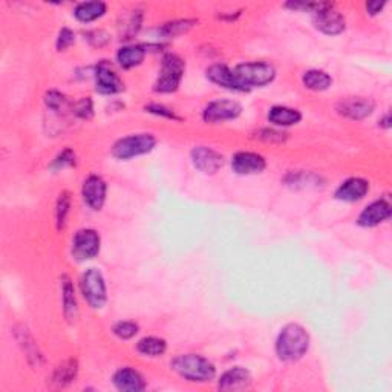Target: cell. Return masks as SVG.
<instances>
[{"label": "cell", "instance_id": "obj_1", "mask_svg": "<svg viewBox=\"0 0 392 392\" xmlns=\"http://www.w3.org/2000/svg\"><path fill=\"white\" fill-rule=\"evenodd\" d=\"M309 348V334L299 324L285 325L276 339V354L282 362H296Z\"/></svg>", "mask_w": 392, "mask_h": 392}, {"label": "cell", "instance_id": "obj_2", "mask_svg": "<svg viewBox=\"0 0 392 392\" xmlns=\"http://www.w3.org/2000/svg\"><path fill=\"white\" fill-rule=\"evenodd\" d=\"M170 366L184 380L198 381V383L213 380L216 374L215 365L200 354H181L172 360Z\"/></svg>", "mask_w": 392, "mask_h": 392}, {"label": "cell", "instance_id": "obj_3", "mask_svg": "<svg viewBox=\"0 0 392 392\" xmlns=\"http://www.w3.org/2000/svg\"><path fill=\"white\" fill-rule=\"evenodd\" d=\"M233 72L245 91L270 85L276 77L274 66L267 61H247L236 66Z\"/></svg>", "mask_w": 392, "mask_h": 392}, {"label": "cell", "instance_id": "obj_4", "mask_svg": "<svg viewBox=\"0 0 392 392\" xmlns=\"http://www.w3.org/2000/svg\"><path fill=\"white\" fill-rule=\"evenodd\" d=\"M185 72L184 60L177 54H166L163 57L160 76L155 81L153 91L160 94H172L181 85Z\"/></svg>", "mask_w": 392, "mask_h": 392}, {"label": "cell", "instance_id": "obj_5", "mask_svg": "<svg viewBox=\"0 0 392 392\" xmlns=\"http://www.w3.org/2000/svg\"><path fill=\"white\" fill-rule=\"evenodd\" d=\"M155 146H157V138L150 133H133L113 143L112 155L117 160H130L152 152Z\"/></svg>", "mask_w": 392, "mask_h": 392}, {"label": "cell", "instance_id": "obj_6", "mask_svg": "<svg viewBox=\"0 0 392 392\" xmlns=\"http://www.w3.org/2000/svg\"><path fill=\"white\" fill-rule=\"evenodd\" d=\"M81 293H83L85 301L96 309H100L108 302V288L105 276L101 274L98 268H89L81 276L80 281Z\"/></svg>", "mask_w": 392, "mask_h": 392}, {"label": "cell", "instance_id": "obj_7", "mask_svg": "<svg viewBox=\"0 0 392 392\" xmlns=\"http://www.w3.org/2000/svg\"><path fill=\"white\" fill-rule=\"evenodd\" d=\"M313 24L328 36H337L345 31V17L337 11L333 4H319L313 11Z\"/></svg>", "mask_w": 392, "mask_h": 392}, {"label": "cell", "instance_id": "obj_8", "mask_svg": "<svg viewBox=\"0 0 392 392\" xmlns=\"http://www.w3.org/2000/svg\"><path fill=\"white\" fill-rule=\"evenodd\" d=\"M101 238L94 229H81L72 239V254L77 261H89L100 253Z\"/></svg>", "mask_w": 392, "mask_h": 392}, {"label": "cell", "instance_id": "obj_9", "mask_svg": "<svg viewBox=\"0 0 392 392\" xmlns=\"http://www.w3.org/2000/svg\"><path fill=\"white\" fill-rule=\"evenodd\" d=\"M96 89L103 96L120 94L121 91H125L123 80L106 60L100 61L96 68Z\"/></svg>", "mask_w": 392, "mask_h": 392}, {"label": "cell", "instance_id": "obj_10", "mask_svg": "<svg viewBox=\"0 0 392 392\" xmlns=\"http://www.w3.org/2000/svg\"><path fill=\"white\" fill-rule=\"evenodd\" d=\"M242 113V106L233 100H216L209 103L202 110V120L205 123H221L236 120Z\"/></svg>", "mask_w": 392, "mask_h": 392}, {"label": "cell", "instance_id": "obj_11", "mask_svg": "<svg viewBox=\"0 0 392 392\" xmlns=\"http://www.w3.org/2000/svg\"><path fill=\"white\" fill-rule=\"evenodd\" d=\"M106 193H108L106 181L101 177H98V175H91V177L85 180L83 187H81L83 201L92 210L103 209V205L106 202Z\"/></svg>", "mask_w": 392, "mask_h": 392}, {"label": "cell", "instance_id": "obj_12", "mask_svg": "<svg viewBox=\"0 0 392 392\" xmlns=\"http://www.w3.org/2000/svg\"><path fill=\"white\" fill-rule=\"evenodd\" d=\"M337 112L349 120H363L376 109V103L363 97H349L337 103Z\"/></svg>", "mask_w": 392, "mask_h": 392}, {"label": "cell", "instance_id": "obj_13", "mask_svg": "<svg viewBox=\"0 0 392 392\" xmlns=\"http://www.w3.org/2000/svg\"><path fill=\"white\" fill-rule=\"evenodd\" d=\"M190 157H192L193 166L205 175L216 173L224 164V158L220 152L205 146L193 148L190 152Z\"/></svg>", "mask_w": 392, "mask_h": 392}, {"label": "cell", "instance_id": "obj_14", "mask_svg": "<svg viewBox=\"0 0 392 392\" xmlns=\"http://www.w3.org/2000/svg\"><path fill=\"white\" fill-rule=\"evenodd\" d=\"M391 215H392V205L389 198H381L366 205V207L362 210V213L359 215L357 222L362 227H376L389 220Z\"/></svg>", "mask_w": 392, "mask_h": 392}, {"label": "cell", "instance_id": "obj_15", "mask_svg": "<svg viewBox=\"0 0 392 392\" xmlns=\"http://www.w3.org/2000/svg\"><path fill=\"white\" fill-rule=\"evenodd\" d=\"M265 158L254 152H238L232 158V169L238 175H256L265 170Z\"/></svg>", "mask_w": 392, "mask_h": 392}, {"label": "cell", "instance_id": "obj_16", "mask_svg": "<svg viewBox=\"0 0 392 392\" xmlns=\"http://www.w3.org/2000/svg\"><path fill=\"white\" fill-rule=\"evenodd\" d=\"M369 192V182L365 178H359L353 177L344 181L336 189V200L339 201H345V202H356L363 200L366 193Z\"/></svg>", "mask_w": 392, "mask_h": 392}, {"label": "cell", "instance_id": "obj_17", "mask_svg": "<svg viewBox=\"0 0 392 392\" xmlns=\"http://www.w3.org/2000/svg\"><path fill=\"white\" fill-rule=\"evenodd\" d=\"M16 339H17L20 348L24 349V353L28 359V362L31 363V366H34V368L42 366L45 362L43 354H42V351H40L38 345L36 344L33 334L29 333V329L24 325L17 326L16 328Z\"/></svg>", "mask_w": 392, "mask_h": 392}, {"label": "cell", "instance_id": "obj_18", "mask_svg": "<svg viewBox=\"0 0 392 392\" xmlns=\"http://www.w3.org/2000/svg\"><path fill=\"white\" fill-rule=\"evenodd\" d=\"M207 78L212 81V83L218 85L227 91H233V92H245L244 86L239 83L238 78H236L234 72L225 65L216 63L212 65L207 69Z\"/></svg>", "mask_w": 392, "mask_h": 392}, {"label": "cell", "instance_id": "obj_19", "mask_svg": "<svg viewBox=\"0 0 392 392\" xmlns=\"http://www.w3.org/2000/svg\"><path fill=\"white\" fill-rule=\"evenodd\" d=\"M113 385L121 392H140L146 388V381L138 371L132 368H121L113 374Z\"/></svg>", "mask_w": 392, "mask_h": 392}, {"label": "cell", "instance_id": "obj_20", "mask_svg": "<svg viewBox=\"0 0 392 392\" xmlns=\"http://www.w3.org/2000/svg\"><path fill=\"white\" fill-rule=\"evenodd\" d=\"M252 385V374L245 368L234 366L221 376L220 389L222 391H241Z\"/></svg>", "mask_w": 392, "mask_h": 392}, {"label": "cell", "instance_id": "obj_21", "mask_svg": "<svg viewBox=\"0 0 392 392\" xmlns=\"http://www.w3.org/2000/svg\"><path fill=\"white\" fill-rule=\"evenodd\" d=\"M61 302H63V313L68 319V322H76V319L78 316L76 288L71 281V277L66 274L61 276Z\"/></svg>", "mask_w": 392, "mask_h": 392}, {"label": "cell", "instance_id": "obj_22", "mask_svg": "<svg viewBox=\"0 0 392 392\" xmlns=\"http://www.w3.org/2000/svg\"><path fill=\"white\" fill-rule=\"evenodd\" d=\"M78 376V362L76 359H68L65 362L57 365L53 377H51V385L53 388H66Z\"/></svg>", "mask_w": 392, "mask_h": 392}, {"label": "cell", "instance_id": "obj_23", "mask_svg": "<svg viewBox=\"0 0 392 392\" xmlns=\"http://www.w3.org/2000/svg\"><path fill=\"white\" fill-rule=\"evenodd\" d=\"M268 121L274 126H294L299 121L302 120V113L299 112L294 108H288V106H273L270 110H268L267 115Z\"/></svg>", "mask_w": 392, "mask_h": 392}, {"label": "cell", "instance_id": "obj_24", "mask_svg": "<svg viewBox=\"0 0 392 392\" xmlns=\"http://www.w3.org/2000/svg\"><path fill=\"white\" fill-rule=\"evenodd\" d=\"M144 57H146V49L140 45L123 46L117 53V61L123 69H132L140 66Z\"/></svg>", "mask_w": 392, "mask_h": 392}, {"label": "cell", "instance_id": "obj_25", "mask_svg": "<svg viewBox=\"0 0 392 392\" xmlns=\"http://www.w3.org/2000/svg\"><path fill=\"white\" fill-rule=\"evenodd\" d=\"M106 9L108 6L105 2H81L76 6L74 16L81 24H91L105 16Z\"/></svg>", "mask_w": 392, "mask_h": 392}, {"label": "cell", "instance_id": "obj_26", "mask_svg": "<svg viewBox=\"0 0 392 392\" xmlns=\"http://www.w3.org/2000/svg\"><path fill=\"white\" fill-rule=\"evenodd\" d=\"M302 83L306 89H311L316 92H322L331 88L333 78L325 71L321 69H309L302 76Z\"/></svg>", "mask_w": 392, "mask_h": 392}, {"label": "cell", "instance_id": "obj_27", "mask_svg": "<svg viewBox=\"0 0 392 392\" xmlns=\"http://www.w3.org/2000/svg\"><path fill=\"white\" fill-rule=\"evenodd\" d=\"M166 349H167L166 340L160 337H153V336L144 337L137 344L138 353L148 357H160L166 353Z\"/></svg>", "mask_w": 392, "mask_h": 392}, {"label": "cell", "instance_id": "obj_28", "mask_svg": "<svg viewBox=\"0 0 392 392\" xmlns=\"http://www.w3.org/2000/svg\"><path fill=\"white\" fill-rule=\"evenodd\" d=\"M196 25L195 19H178L172 20V22L164 24L160 29V33L164 37H177L181 34H185L189 29H192Z\"/></svg>", "mask_w": 392, "mask_h": 392}, {"label": "cell", "instance_id": "obj_29", "mask_svg": "<svg viewBox=\"0 0 392 392\" xmlns=\"http://www.w3.org/2000/svg\"><path fill=\"white\" fill-rule=\"evenodd\" d=\"M71 193L69 192H61L58 195L57 205H56V222H57V229L63 230L66 221H68V215L71 212Z\"/></svg>", "mask_w": 392, "mask_h": 392}, {"label": "cell", "instance_id": "obj_30", "mask_svg": "<svg viewBox=\"0 0 392 392\" xmlns=\"http://www.w3.org/2000/svg\"><path fill=\"white\" fill-rule=\"evenodd\" d=\"M76 161H77L76 152L72 149H65V150H61L57 155V157L54 158L53 164H51V169H53V170H63V169L76 166Z\"/></svg>", "mask_w": 392, "mask_h": 392}, {"label": "cell", "instance_id": "obj_31", "mask_svg": "<svg viewBox=\"0 0 392 392\" xmlns=\"http://www.w3.org/2000/svg\"><path fill=\"white\" fill-rule=\"evenodd\" d=\"M138 329H140V326L135 322L121 321V322L113 325L112 333L121 340H129V339L135 337L138 334Z\"/></svg>", "mask_w": 392, "mask_h": 392}, {"label": "cell", "instance_id": "obj_32", "mask_svg": "<svg viewBox=\"0 0 392 392\" xmlns=\"http://www.w3.org/2000/svg\"><path fill=\"white\" fill-rule=\"evenodd\" d=\"M66 103H68V100L63 94H61V92H58V91L46 92L45 105H46L48 109L60 112V110H63L66 108Z\"/></svg>", "mask_w": 392, "mask_h": 392}, {"label": "cell", "instance_id": "obj_33", "mask_svg": "<svg viewBox=\"0 0 392 392\" xmlns=\"http://www.w3.org/2000/svg\"><path fill=\"white\" fill-rule=\"evenodd\" d=\"M74 113L81 120H91L94 117V103L91 97H83L74 105Z\"/></svg>", "mask_w": 392, "mask_h": 392}, {"label": "cell", "instance_id": "obj_34", "mask_svg": "<svg viewBox=\"0 0 392 392\" xmlns=\"http://www.w3.org/2000/svg\"><path fill=\"white\" fill-rule=\"evenodd\" d=\"M76 42V34L74 31H71L69 28H63L58 33V37H57V42H56V46H57V51H66L72 43Z\"/></svg>", "mask_w": 392, "mask_h": 392}, {"label": "cell", "instance_id": "obj_35", "mask_svg": "<svg viewBox=\"0 0 392 392\" xmlns=\"http://www.w3.org/2000/svg\"><path fill=\"white\" fill-rule=\"evenodd\" d=\"M257 138H261L267 143H282L287 140V133L274 129H262L257 133Z\"/></svg>", "mask_w": 392, "mask_h": 392}, {"label": "cell", "instance_id": "obj_36", "mask_svg": "<svg viewBox=\"0 0 392 392\" xmlns=\"http://www.w3.org/2000/svg\"><path fill=\"white\" fill-rule=\"evenodd\" d=\"M148 112L153 113V115H158V117H164V118H169V120H180V117L175 113L172 109L163 106V105H148L146 108Z\"/></svg>", "mask_w": 392, "mask_h": 392}, {"label": "cell", "instance_id": "obj_37", "mask_svg": "<svg viewBox=\"0 0 392 392\" xmlns=\"http://www.w3.org/2000/svg\"><path fill=\"white\" fill-rule=\"evenodd\" d=\"M386 2H380V0H374V2L366 4V11L369 16H377L378 13L383 11Z\"/></svg>", "mask_w": 392, "mask_h": 392}, {"label": "cell", "instance_id": "obj_38", "mask_svg": "<svg viewBox=\"0 0 392 392\" xmlns=\"http://www.w3.org/2000/svg\"><path fill=\"white\" fill-rule=\"evenodd\" d=\"M378 126L383 128V129H389L391 128V113L389 112L385 113V117L378 121Z\"/></svg>", "mask_w": 392, "mask_h": 392}]
</instances>
